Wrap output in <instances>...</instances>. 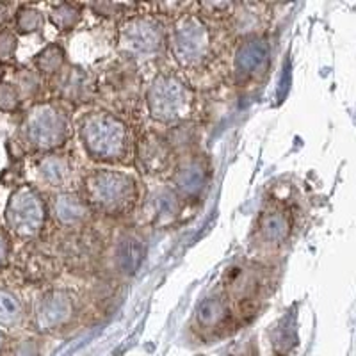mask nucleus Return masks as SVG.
Masks as SVG:
<instances>
[{"instance_id":"1","label":"nucleus","mask_w":356,"mask_h":356,"mask_svg":"<svg viewBox=\"0 0 356 356\" xmlns=\"http://www.w3.org/2000/svg\"><path fill=\"white\" fill-rule=\"evenodd\" d=\"M81 139L88 154L100 161H122L129 150V132L122 120L91 113L81 122Z\"/></svg>"},{"instance_id":"2","label":"nucleus","mask_w":356,"mask_h":356,"mask_svg":"<svg viewBox=\"0 0 356 356\" xmlns=\"http://www.w3.org/2000/svg\"><path fill=\"white\" fill-rule=\"evenodd\" d=\"M84 193L89 205L107 214H122L129 211L136 200V182L120 171L97 170L84 180Z\"/></svg>"},{"instance_id":"3","label":"nucleus","mask_w":356,"mask_h":356,"mask_svg":"<svg viewBox=\"0 0 356 356\" xmlns=\"http://www.w3.org/2000/svg\"><path fill=\"white\" fill-rule=\"evenodd\" d=\"M25 141L40 152H52L68 139V118L54 104H38L22 125Z\"/></svg>"},{"instance_id":"4","label":"nucleus","mask_w":356,"mask_h":356,"mask_svg":"<svg viewBox=\"0 0 356 356\" xmlns=\"http://www.w3.org/2000/svg\"><path fill=\"white\" fill-rule=\"evenodd\" d=\"M152 116L161 123L180 122L191 113L193 97L180 79L175 75H159L146 95Z\"/></svg>"},{"instance_id":"5","label":"nucleus","mask_w":356,"mask_h":356,"mask_svg":"<svg viewBox=\"0 0 356 356\" xmlns=\"http://www.w3.org/2000/svg\"><path fill=\"white\" fill-rule=\"evenodd\" d=\"M44 203L40 193L29 186L18 187L6 207V225L18 237H36L44 225Z\"/></svg>"},{"instance_id":"6","label":"nucleus","mask_w":356,"mask_h":356,"mask_svg":"<svg viewBox=\"0 0 356 356\" xmlns=\"http://www.w3.org/2000/svg\"><path fill=\"white\" fill-rule=\"evenodd\" d=\"M171 49L182 66H198L211 52V33L198 17L186 15L175 24Z\"/></svg>"},{"instance_id":"7","label":"nucleus","mask_w":356,"mask_h":356,"mask_svg":"<svg viewBox=\"0 0 356 356\" xmlns=\"http://www.w3.org/2000/svg\"><path fill=\"white\" fill-rule=\"evenodd\" d=\"M162 40H164L162 27L154 18H130L120 29V47L136 56L157 52L161 49Z\"/></svg>"},{"instance_id":"8","label":"nucleus","mask_w":356,"mask_h":356,"mask_svg":"<svg viewBox=\"0 0 356 356\" xmlns=\"http://www.w3.org/2000/svg\"><path fill=\"white\" fill-rule=\"evenodd\" d=\"M269 61V44L266 40L251 38L235 52V70L244 77H255Z\"/></svg>"},{"instance_id":"9","label":"nucleus","mask_w":356,"mask_h":356,"mask_svg":"<svg viewBox=\"0 0 356 356\" xmlns=\"http://www.w3.org/2000/svg\"><path fill=\"white\" fill-rule=\"evenodd\" d=\"M72 305L63 292H50L40 300L36 308V321L40 330L57 328L70 316Z\"/></svg>"},{"instance_id":"10","label":"nucleus","mask_w":356,"mask_h":356,"mask_svg":"<svg viewBox=\"0 0 356 356\" xmlns=\"http://www.w3.org/2000/svg\"><path fill=\"white\" fill-rule=\"evenodd\" d=\"M171 148L166 145L164 139L159 136L150 134L145 141L141 143V152H139V159H141V166L145 168L148 173H162L170 164Z\"/></svg>"},{"instance_id":"11","label":"nucleus","mask_w":356,"mask_h":356,"mask_svg":"<svg viewBox=\"0 0 356 356\" xmlns=\"http://www.w3.org/2000/svg\"><path fill=\"white\" fill-rule=\"evenodd\" d=\"M207 171L200 161H189L175 173V186L184 196H196L205 187Z\"/></svg>"},{"instance_id":"12","label":"nucleus","mask_w":356,"mask_h":356,"mask_svg":"<svg viewBox=\"0 0 356 356\" xmlns=\"http://www.w3.org/2000/svg\"><path fill=\"white\" fill-rule=\"evenodd\" d=\"M52 214L63 225H75L86 219L88 214V205L75 195H59L54 198Z\"/></svg>"},{"instance_id":"13","label":"nucleus","mask_w":356,"mask_h":356,"mask_svg":"<svg viewBox=\"0 0 356 356\" xmlns=\"http://www.w3.org/2000/svg\"><path fill=\"white\" fill-rule=\"evenodd\" d=\"M260 232L269 243H282L287 239L289 232H291V221L284 212H267L260 221Z\"/></svg>"},{"instance_id":"14","label":"nucleus","mask_w":356,"mask_h":356,"mask_svg":"<svg viewBox=\"0 0 356 356\" xmlns=\"http://www.w3.org/2000/svg\"><path fill=\"white\" fill-rule=\"evenodd\" d=\"M38 173L41 180L50 186H61L70 175V164L61 155H49L38 164Z\"/></svg>"},{"instance_id":"15","label":"nucleus","mask_w":356,"mask_h":356,"mask_svg":"<svg viewBox=\"0 0 356 356\" xmlns=\"http://www.w3.org/2000/svg\"><path fill=\"white\" fill-rule=\"evenodd\" d=\"M65 65V50L57 43L47 44L36 57V68L43 75H54Z\"/></svg>"},{"instance_id":"16","label":"nucleus","mask_w":356,"mask_h":356,"mask_svg":"<svg viewBox=\"0 0 356 356\" xmlns=\"http://www.w3.org/2000/svg\"><path fill=\"white\" fill-rule=\"evenodd\" d=\"M178 211H180V205H178L177 196L171 191H159L154 198V212L157 222L173 221L178 216Z\"/></svg>"},{"instance_id":"17","label":"nucleus","mask_w":356,"mask_h":356,"mask_svg":"<svg viewBox=\"0 0 356 356\" xmlns=\"http://www.w3.org/2000/svg\"><path fill=\"white\" fill-rule=\"evenodd\" d=\"M120 266L125 273H134L138 271L139 264L143 260V250L141 244L138 239H125L123 244L120 246Z\"/></svg>"},{"instance_id":"18","label":"nucleus","mask_w":356,"mask_h":356,"mask_svg":"<svg viewBox=\"0 0 356 356\" xmlns=\"http://www.w3.org/2000/svg\"><path fill=\"white\" fill-rule=\"evenodd\" d=\"M50 20H52V24L56 25L57 29L70 31V29L75 27V25L79 24V20H81V11H79L77 6L63 2V4H57L56 8L50 11Z\"/></svg>"},{"instance_id":"19","label":"nucleus","mask_w":356,"mask_h":356,"mask_svg":"<svg viewBox=\"0 0 356 356\" xmlns=\"http://www.w3.org/2000/svg\"><path fill=\"white\" fill-rule=\"evenodd\" d=\"M22 317V305L15 294L0 289V324H17Z\"/></svg>"},{"instance_id":"20","label":"nucleus","mask_w":356,"mask_h":356,"mask_svg":"<svg viewBox=\"0 0 356 356\" xmlns=\"http://www.w3.org/2000/svg\"><path fill=\"white\" fill-rule=\"evenodd\" d=\"M198 319L203 324H221L222 319H227V310H225V303L219 298H209L203 301L202 307L198 308Z\"/></svg>"},{"instance_id":"21","label":"nucleus","mask_w":356,"mask_h":356,"mask_svg":"<svg viewBox=\"0 0 356 356\" xmlns=\"http://www.w3.org/2000/svg\"><path fill=\"white\" fill-rule=\"evenodd\" d=\"M43 15L34 8H22L17 13V29L20 33H38L43 27Z\"/></svg>"},{"instance_id":"22","label":"nucleus","mask_w":356,"mask_h":356,"mask_svg":"<svg viewBox=\"0 0 356 356\" xmlns=\"http://www.w3.org/2000/svg\"><path fill=\"white\" fill-rule=\"evenodd\" d=\"M17 52V36L13 31H2L0 33V63L13 61Z\"/></svg>"},{"instance_id":"23","label":"nucleus","mask_w":356,"mask_h":356,"mask_svg":"<svg viewBox=\"0 0 356 356\" xmlns=\"http://www.w3.org/2000/svg\"><path fill=\"white\" fill-rule=\"evenodd\" d=\"M18 104H20V100H18L17 88L2 82V84H0V111L11 113V111L17 109Z\"/></svg>"},{"instance_id":"24","label":"nucleus","mask_w":356,"mask_h":356,"mask_svg":"<svg viewBox=\"0 0 356 356\" xmlns=\"http://www.w3.org/2000/svg\"><path fill=\"white\" fill-rule=\"evenodd\" d=\"M40 353H38V346L34 340L27 339V340H22L20 344L15 348V351H13V356H38Z\"/></svg>"},{"instance_id":"25","label":"nucleus","mask_w":356,"mask_h":356,"mask_svg":"<svg viewBox=\"0 0 356 356\" xmlns=\"http://www.w3.org/2000/svg\"><path fill=\"white\" fill-rule=\"evenodd\" d=\"M9 253H11V244L6 230L0 228V269H4L9 262Z\"/></svg>"}]
</instances>
